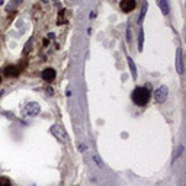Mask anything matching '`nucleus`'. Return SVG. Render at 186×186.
Wrapping results in <instances>:
<instances>
[{
  "instance_id": "4468645a",
  "label": "nucleus",
  "mask_w": 186,
  "mask_h": 186,
  "mask_svg": "<svg viewBox=\"0 0 186 186\" xmlns=\"http://www.w3.org/2000/svg\"><path fill=\"white\" fill-rule=\"evenodd\" d=\"M182 153H183V145H179V147H178V150H176V154L173 156V162H175V160H176V158H178V157L180 156Z\"/></svg>"
},
{
  "instance_id": "9b49d317",
  "label": "nucleus",
  "mask_w": 186,
  "mask_h": 186,
  "mask_svg": "<svg viewBox=\"0 0 186 186\" xmlns=\"http://www.w3.org/2000/svg\"><path fill=\"white\" fill-rule=\"evenodd\" d=\"M144 50V29L140 28V35H138V51L141 52Z\"/></svg>"
},
{
  "instance_id": "2eb2a0df",
  "label": "nucleus",
  "mask_w": 186,
  "mask_h": 186,
  "mask_svg": "<svg viewBox=\"0 0 186 186\" xmlns=\"http://www.w3.org/2000/svg\"><path fill=\"white\" fill-rule=\"evenodd\" d=\"M31 45H32V38H31L29 41L26 42V45H25V50H23V52L26 54V52H29V50H31Z\"/></svg>"
},
{
  "instance_id": "ddd939ff",
  "label": "nucleus",
  "mask_w": 186,
  "mask_h": 186,
  "mask_svg": "<svg viewBox=\"0 0 186 186\" xmlns=\"http://www.w3.org/2000/svg\"><path fill=\"white\" fill-rule=\"evenodd\" d=\"M93 162L96 163V166H97V167H103V163H102V160H100V157L97 156L96 153L93 154Z\"/></svg>"
},
{
  "instance_id": "f03ea898",
  "label": "nucleus",
  "mask_w": 186,
  "mask_h": 186,
  "mask_svg": "<svg viewBox=\"0 0 186 186\" xmlns=\"http://www.w3.org/2000/svg\"><path fill=\"white\" fill-rule=\"evenodd\" d=\"M51 134L57 138V140H60V141L63 142V144H66L67 142V132L64 131V128L61 127V125H52L51 127Z\"/></svg>"
},
{
  "instance_id": "f8f14e48",
  "label": "nucleus",
  "mask_w": 186,
  "mask_h": 186,
  "mask_svg": "<svg viewBox=\"0 0 186 186\" xmlns=\"http://www.w3.org/2000/svg\"><path fill=\"white\" fill-rule=\"evenodd\" d=\"M5 74H6V76H18V74H19L18 67H15V66H9V67H6V70H5Z\"/></svg>"
},
{
  "instance_id": "20e7f679",
  "label": "nucleus",
  "mask_w": 186,
  "mask_h": 186,
  "mask_svg": "<svg viewBox=\"0 0 186 186\" xmlns=\"http://www.w3.org/2000/svg\"><path fill=\"white\" fill-rule=\"evenodd\" d=\"M39 112H41V106L37 102H31L23 108V113L28 115V116H37Z\"/></svg>"
},
{
  "instance_id": "dca6fc26",
  "label": "nucleus",
  "mask_w": 186,
  "mask_h": 186,
  "mask_svg": "<svg viewBox=\"0 0 186 186\" xmlns=\"http://www.w3.org/2000/svg\"><path fill=\"white\" fill-rule=\"evenodd\" d=\"M0 186H10V183L6 178H0Z\"/></svg>"
},
{
  "instance_id": "0eeeda50",
  "label": "nucleus",
  "mask_w": 186,
  "mask_h": 186,
  "mask_svg": "<svg viewBox=\"0 0 186 186\" xmlns=\"http://www.w3.org/2000/svg\"><path fill=\"white\" fill-rule=\"evenodd\" d=\"M41 77L44 80H47V82H51V80L55 79V70L54 68H45V70H42V73H41Z\"/></svg>"
},
{
  "instance_id": "a211bd4d",
  "label": "nucleus",
  "mask_w": 186,
  "mask_h": 186,
  "mask_svg": "<svg viewBox=\"0 0 186 186\" xmlns=\"http://www.w3.org/2000/svg\"><path fill=\"white\" fill-rule=\"evenodd\" d=\"M22 3V0H13V6H18V5H21Z\"/></svg>"
},
{
  "instance_id": "9d476101",
  "label": "nucleus",
  "mask_w": 186,
  "mask_h": 186,
  "mask_svg": "<svg viewBox=\"0 0 186 186\" xmlns=\"http://www.w3.org/2000/svg\"><path fill=\"white\" fill-rule=\"evenodd\" d=\"M127 61H128V66H129V71H131L132 79H134V80H137V66H135L134 60L131 58V57H128Z\"/></svg>"
},
{
  "instance_id": "412c9836",
  "label": "nucleus",
  "mask_w": 186,
  "mask_h": 186,
  "mask_svg": "<svg viewBox=\"0 0 186 186\" xmlns=\"http://www.w3.org/2000/svg\"><path fill=\"white\" fill-rule=\"evenodd\" d=\"M41 2H44V3H47V2H48V0H41Z\"/></svg>"
},
{
  "instance_id": "1a4fd4ad",
  "label": "nucleus",
  "mask_w": 186,
  "mask_h": 186,
  "mask_svg": "<svg viewBox=\"0 0 186 186\" xmlns=\"http://www.w3.org/2000/svg\"><path fill=\"white\" fill-rule=\"evenodd\" d=\"M147 8H148V5H147V2L145 0H142V8H141V12H140V16H138V19H137V23L138 25H141L142 21H144V18H145V13H147Z\"/></svg>"
},
{
  "instance_id": "6e6552de",
  "label": "nucleus",
  "mask_w": 186,
  "mask_h": 186,
  "mask_svg": "<svg viewBox=\"0 0 186 186\" xmlns=\"http://www.w3.org/2000/svg\"><path fill=\"white\" fill-rule=\"evenodd\" d=\"M157 5H158V8L162 10V13L164 16L169 15V12H170V8H169V3H167V0H157Z\"/></svg>"
},
{
  "instance_id": "f3484780",
  "label": "nucleus",
  "mask_w": 186,
  "mask_h": 186,
  "mask_svg": "<svg viewBox=\"0 0 186 186\" xmlns=\"http://www.w3.org/2000/svg\"><path fill=\"white\" fill-rule=\"evenodd\" d=\"M131 28H129V26H128V29H127V41L128 42H131Z\"/></svg>"
},
{
  "instance_id": "39448f33",
  "label": "nucleus",
  "mask_w": 186,
  "mask_h": 186,
  "mask_svg": "<svg viewBox=\"0 0 186 186\" xmlns=\"http://www.w3.org/2000/svg\"><path fill=\"white\" fill-rule=\"evenodd\" d=\"M176 70L179 74H183V55H182V48L176 50Z\"/></svg>"
},
{
  "instance_id": "6ab92c4d",
  "label": "nucleus",
  "mask_w": 186,
  "mask_h": 186,
  "mask_svg": "<svg viewBox=\"0 0 186 186\" xmlns=\"http://www.w3.org/2000/svg\"><path fill=\"white\" fill-rule=\"evenodd\" d=\"M79 150H80V151H84V150H86V145H84V144H80V145H79Z\"/></svg>"
},
{
  "instance_id": "423d86ee",
  "label": "nucleus",
  "mask_w": 186,
  "mask_h": 186,
  "mask_svg": "<svg viewBox=\"0 0 186 186\" xmlns=\"http://www.w3.org/2000/svg\"><path fill=\"white\" fill-rule=\"evenodd\" d=\"M137 6V3H135V0H121V9L124 10V12H132Z\"/></svg>"
},
{
  "instance_id": "7ed1b4c3",
  "label": "nucleus",
  "mask_w": 186,
  "mask_h": 186,
  "mask_svg": "<svg viewBox=\"0 0 186 186\" xmlns=\"http://www.w3.org/2000/svg\"><path fill=\"white\" fill-rule=\"evenodd\" d=\"M169 96V89H167V86H160L158 89L154 92V99H156L157 103H163L166 102V99Z\"/></svg>"
},
{
  "instance_id": "f257e3e1",
  "label": "nucleus",
  "mask_w": 186,
  "mask_h": 186,
  "mask_svg": "<svg viewBox=\"0 0 186 186\" xmlns=\"http://www.w3.org/2000/svg\"><path fill=\"white\" fill-rule=\"evenodd\" d=\"M150 100V92L147 87H135L132 92V102L138 106H145Z\"/></svg>"
},
{
  "instance_id": "aec40b11",
  "label": "nucleus",
  "mask_w": 186,
  "mask_h": 186,
  "mask_svg": "<svg viewBox=\"0 0 186 186\" xmlns=\"http://www.w3.org/2000/svg\"><path fill=\"white\" fill-rule=\"evenodd\" d=\"M66 95H67V96H71V89H67V92H66Z\"/></svg>"
}]
</instances>
